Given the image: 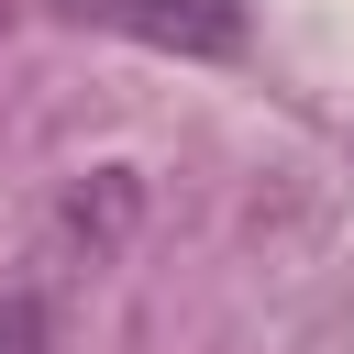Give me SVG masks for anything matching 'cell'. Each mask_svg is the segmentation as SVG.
Here are the masks:
<instances>
[{"label":"cell","mask_w":354,"mask_h":354,"mask_svg":"<svg viewBox=\"0 0 354 354\" xmlns=\"http://www.w3.org/2000/svg\"><path fill=\"white\" fill-rule=\"evenodd\" d=\"M55 11L88 22V33L166 44V55H232L243 44V0H55Z\"/></svg>","instance_id":"cell-1"},{"label":"cell","mask_w":354,"mask_h":354,"mask_svg":"<svg viewBox=\"0 0 354 354\" xmlns=\"http://www.w3.org/2000/svg\"><path fill=\"white\" fill-rule=\"evenodd\" d=\"M0 354H44V299H33V288L0 299Z\"/></svg>","instance_id":"cell-2"},{"label":"cell","mask_w":354,"mask_h":354,"mask_svg":"<svg viewBox=\"0 0 354 354\" xmlns=\"http://www.w3.org/2000/svg\"><path fill=\"white\" fill-rule=\"evenodd\" d=\"M0 33H11V0H0Z\"/></svg>","instance_id":"cell-3"}]
</instances>
